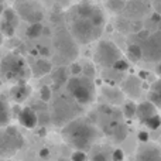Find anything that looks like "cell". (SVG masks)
I'll list each match as a JSON object with an SVG mask.
<instances>
[{"label": "cell", "instance_id": "1", "mask_svg": "<svg viewBox=\"0 0 161 161\" xmlns=\"http://www.w3.org/2000/svg\"><path fill=\"white\" fill-rule=\"evenodd\" d=\"M62 136L74 148L78 151H85L96 140L97 130L88 120L74 119L62 127Z\"/></svg>", "mask_w": 161, "mask_h": 161}, {"label": "cell", "instance_id": "2", "mask_svg": "<svg viewBox=\"0 0 161 161\" xmlns=\"http://www.w3.org/2000/svg\"><path fill=\"white\" fill-rule=\"evenodd\" d=\"M0 75L8 82L20 83L25 82L27 76H30V69L21 55L11 53L0 62Z\"/></svg>", "mask_w": 161, "mask_h": 161}, {"label": "cell", "instance_id": "3", "mask_svg": "<svg viewBox=\"0 0 161 161\" xmlns=\"http://www.w3.org/2000/svg\"><path fill=\"white\" fill-rule=\"evenodd\" d=\"M67 89L79 105H89L95 99V83L88 76H72L67 79Z\"/></svg>", "mask_w": 161, "mask_h": 161}, {"label": "cell", "instance_id": "4", "mask_svg": "<svg viewBox=\"0 0 161 161\" xmlns=\"http://www.w3.org/2000/svg\"><path fill=\"white\" fill-rule=\"evenodd\" d=\"M71 36L79 44H91L100 36V30L95 27L89 20L78 19L71 24Z\"/></svg>", "mask_w": 161, "mask_h": 161}, {"label": "cell", "instance_id": "5", "mask_svg": "<svg viewBox=\"0 0 161 161\" xmlns=\"http://www.w3.org/2000/svg\"><path fill=\"white\" fill-rule=\"evenodd\" d=\"M93 58L95 62H97L99 65L110 68L117 59L122 58V51L119 50V47L114 42L103 40V41L96 44Z\"/></svg>", "mask_w": 161, "mask_h": 161}, {"label": "cell", "instance_id": "6", "mask_svg": "<svg viewBox=\"0 0 161 161\" xmlns=\"http://www.w3.org/2000/svg\"><path fill=\"white\" fill-rule=\"evenodd\" d=\"M78 113L75 105L72 102H69L65 97H59L55 103H54L53 109V120L55 125L58 126H65L67 123H69L71 120L75 119V114Z\"/></svg>", "mask_w": 161, "mask_h": 161}, {"label": "cell", "instance_id": "7", "mask_svg": "<svg viewBox=\"0 0 161 161\" xmlns=\"http://www.w3.org/2000/svg\"><path fill=\"white\" fill-rule=\"evenodd\" d=\"M23 146V137L14 127H8L0 134V157L16 153Z\"/></svg>", "mask_w": 161, "mask_h": 161}, {"label": "cell", "instance_id": "8", "mask_svg": "<svg viewBox=\"0 0 161 161\" xmlns=\"http://www.w3.org/2000/svg\"><path fill=\"white\" fill-rule=\"evenodd\" d=\"M19 14L23 17L24 20L31 23H41L42 20V11L41 8H38L37 6L31 4V3H23L19 6Z\"/></svg>", "mask_w": 161, "mask_h": 161}, {"label": "cell", "instance_id": "9", "mask_svg": "<svg viewBox=\"0 0 161 161\" xmlns=\"http://www.w3.org/2000/svg\"><path fill=\"white\" fill-rule=\"evenodd\" d=\"M136 161H161V150L154 144H146L139 148Z\"/></svg>", "mask_w": 161, "mask_h": 161}, {"label": "cell", "instance_id": "10", "mask_svg": "<svg viewBox=\"0 0 161 161\" xmlns=\"http://www.w3.org/2000/svg\"><path fill=\"white\" fill-rule=\"evenodd\" d=\"M38 114L31 108H24L19 112V122L27 129H34L38 125Z\"/></svg>", "mask_w": 161, "mask_h": 161}, {"label": "cell", "instance_id": "11", "mask_svg": "<svg viewBox=\"0 0 161 161\" xmlns=\"http://www.w3.org/2000/svg\"><path fill=\"white\" fill-rule=\"evenodd\" d=\"M31 93V88L27 85L25 82H20V83H16V85L11 88L10 91V95H11V99L16 100L17 103L20 102H24Z\"/></svg>", "mask_w": 161, "mask_h": 161}, {"label": "cell", "instance_id": "12", "mask_svg": "<svg viewBox=\"0 0 161 161\" xmlns=\"http://www.w3.org/2000/svg\"><path fill=\"white\" fill-rule=\"evenodd\" d=\"M154 114H157V108L151 102L146 100V102H142L140 105H137V108H136V116L139 117V120L142 123L144 122L146 119H148V117L154 116Z\"/></svg>", "mask_w": 161, "mask_h": 161}, {"label": "cell", "instance_id": "13", "mask_svg": "<svg viewBox=\"0 0 161 161\" xmlns=\"http://www.w3.org/2000/svg\"><path fill=\"white\" fill-rule=\"evenodd\" d=\"M148 102H151L156 108L161 109V78L151 85V89L148 92Z\"/></svg>", "mask_w": 161, "mask_h": 161}, {"label": "cell", "instance_id": "14", "mask_svg": "<svg viewBox=\"0 0 161 161\" xmlns=\"http://www.w3.org/2000/svg\"><path fill=\"white\" fill-rule=\"evenodd\" d=\"M8 122H10V106L7 100L0 95V127L7 126Z\"/></svg>", "mask_w": 161, "mask_h": 161}, {"label": "cell", "instance_id": "15", "mask_svg": "<svg viewBox=\"0 0 161 161\" xmlns=\"http://www.w3.org/2000/svg\"><path fill=\"white\" fill-rule=\"evenodd\" d=\"M51 68H53V65L48 61H45V59H38V61L36 62V65L33 67V74H34V76H44L51 72Z\"/></svg>", "mask_w": 161, "mask_h": 161}, {"label": "cell", "instance_id": "16", "mask_svg": "<svg viewBox=\"0 0 161 161\" xmlns=\"http://www.w3.org/2000/svg\"><path fill=\"white\" fill-rule=\"evenodd\" d=\"M110 134L114 137V140H116L117 143H120L127 137V127H126L123 123H116V125L112 126Z\"/></svg>", "mask_w": 161, "mask_h": 161}, {"label": "cell", "instance_id": "17", "mask_svg": "<svg viewBox=\"0 0 161 161\" xmlns=\"http://www.w3.org/2000/svg\"><path fill=\"white\" fill-rule=\"evenodd\" d=\"M89 21H91L96 28L102 30L103 24H105V14H103V11L100 10L99 7H96V6H95L93 11H92L91 17H89Z\"/></svg>", "mask_w": 161, "mask_h": 161}, {"label": "cell", "instance_id": "18", "mask_svg": "<svg viewBox=\"0 0 161 161\" xmlns=\"http://www.w3.org/2000/svg\"><path fill=\"white\" fill-rule=\"evenodd\" d=\"M127 57L131 62H139L143 59V50L139 44H130L127 47Z\"/></svg>", "mask_w": 161, "mask_h": 161}, {"label": "cell", "instance_id": "19", "mask_svg": "<svg viewBox=\"0 0 161 161\" xmlns=\"http://www.w3.org/2000/svg\"><path fill=\"white\" fill-rule=\"evenodd\" d=\"M42 30H44V27H42L41 23H31L30 25L27 27V30H25V34H27L28 38H38L42 34Z\"/></svg>", "mask_w": 161, "mask_h": 161}, {"label": "cell", "instance_id": "20", "mask_svg": "<svg viewBox=\"0 0 161 161\" xmlns=\"http://www.w3.org/2000/svg\"><path fill=\"white\" fill-rule=\"evenodd\" d=\"M76 8H78V16H79V19L89 20V17H91V14H92V11H93L95 6L91 4V3H88V2H83V3H80V4H79Z\"/></svg>", "mask_w": 161, "mask_h": 161}, {"label": "cell", "instance_id": "21", "mask_svg": "<svg viewBox=\"0 0 161 161\" xmlns=\"http://www.w3.org/2000/svg\"><path fill=\"white\" fill-rule=\"evenodd\" d=\"M3 16H4V21H7L8 24H11L13 27L17 25V23H19V16H17V13L13 8H4Z\"/></svg>", "mask_w": 161, "mask_h": 161}, {"label": "cell", "instance_id": "22", "mask_svg": "<svg viewBox=\"0 0 161 161\" xmlns=\"http://www.w3.org/2000/svg\"><path fill=\"white\" fill-rule=\"evenodd\" d=\"M146 126H147L148 129H151V130H157V129H160V125H161V117L158 114H154V116L148 117V119H146L144 122Z\"/></svg>", "mask_w": 161, "mask_h": 161}, {"label": "cell", "instance_id": "23", "mask_svg": "<svg viewBox=\"0 0 161 161\" xmlns=\"http://www.w3.org/2000/svg\"><path fill=\"white\" fill-rule=\"evenodd\" d=\"M106 6H108L112 11L119 13V11H122L123 8H125L126 2H123V0H108V2H106Z\"/></svg>", "mask_w": 161, "mask_h": 161}, {"label": "cell", "instance_id": "24", "mask_svg": "<svg viewBox=\"0 0 161 161\" xmlns=\"http://www.w3.org/2000/svg\"><path fill=\"white\" fill-rule=\"evenodd\" d=\"M14 30H16V27H13V25L8 24V23L4 21V20L0 23V33H2L3 36H6V37H13V36H14Z\"/></svg>", "mask_w": 161, "mask_h": 161}, {"label": "cell", "instance_id": "25", "mask_svg": "<svg viewBox=\"0 0 161 161\" xmlns=\"http://www.w3.org/2000/svg\"><path fill=\"white\" fill-rule=\"evenodd\" d=\"M136 108H137V105L134 102H127L125 105V109H123V113H125V116L127 117V119H131V117H134L136 116Z\"/></svg>", "mask_w": 161, "mask_h": 161}, {"label": "cell", "instance_id": "26", "mask_svg": "<svg viewBox=\"0 0 161 161\" xmlns=\"http://www.w3.org/2000/svg\"><path fill=\"white\" fill-rule=\"evenodd\" d=\"M129 62L126 61V59H123V58H120V59H117L116 62H114L113 65H112V69L113 71H117V72H125V71H127L129 69Z\"/></svg>", "mask_w": 161, "mask_h": 161}, {"label": "cell", "instance_id": "27", "mask_svg": "<svg viewBox=\"0 0 161 161\" xmlns=\"http://www.w3.org/2000/svg\"><path fill=\"white\" fill-rule=\"evenodd\" d=\"M91 161H112V158H110V156H108L105 151H102L99 148V150H96L93 154H92Z\"/></svg>", "mask_w": 161, "mask_h": 161}, {"label": "cell", "instance_id": "28", "mask_svg": "<svg viewBox=\"0 0 161 161\" xmlns=\"http://www.w3.org/2000/svg\"><path fill=\"white\" fill-rule=\"evenodd\" d=\"M51 96H53V91H51L50 86H42L40 89V97H41L42 102H50Z\"/></svg>", "mask_w": 161, "mask_h": 161}, {"label": "cell", "instance_id": "29", "mask_svg": "<svg viewBox=\"0 0 161 161\" xmlns=\"http://www.w3.org/2000/svg\"><path fill=\"white\" fill-rule=\"evenodd\" d=\"M71 161H88V156L85 151H75L71 157Z\"/></svg>", "mask_w": 161, "mask_h": 161}, {"label": "cell", "instance_id": "30", "mask_svg": "<svg viewBox=\"0 0 161 161\" xmlns=\"http://www.w3.org/2000/svg\"><path fill=\"white\" fill-rule=\"evenodd\" d=\"M110 158H112V161H123V158H125V154H123V151L120 150V148H117V150L112 151Z\"/></svg>", "mask_w": 161, "mask_h": 161}, {"label": "cell", "instance_id": "31", "mask_svg": "<svg viewBox=\"0 0 161 161\" xmlns=\"http://www.w3.org/2000/svg\"><path fill=\"white\" fill-rule=\"evenodd\" d=\"M82 69H83V67L76 64V62H74V64L71 65V74H72L74 76H79L80 74H82Z\"/></svg>", "mask_w": 161, "mask_h": 161}, {"label": "cell", "instance_id": "32", "mask_svg": "<svg viewBox=\"0 0 161 161\" xmlns=\"http://www.w3.org/2000/svg\"><path fill=\"white\" fill-rule=\"evenodd\" d=\"M137 37H139L140 40H143V41H146V40L148 38V37H150V31H147V30H140L139 33H137Z\"/></svg>", "mask_w": 161, "mask_h": 161}, {"label": "cell", "instance_id": "33", "mask_svg": "<svg viewBox=\"0 0 161 161\" xmlns=\"http://www.w3.org/2000/svg\"><path fill=\"white\" fill-rule=\"evenodd\" d=\"M139 140L142 143H147L148 142V133L147 131H140L139 133Z\"/></svg>", "mask_w": 161, "mask_h": 161}, {"label": "cell", "instance_id": "34", "mask_svg": "<svg viewBox=\"0 0 161 161\" xmlns=\"http://www.w3.org/2000/svg\"><path fill=\"white\" fill-rule=\"evenodd\" d=\"M151 20H153L154 23H160L161 21V14L160 13H153V16H151Z\"/></svg>", "mask_w": 161, "mask_h": 161}, {"label": "cell", "instance_id": "35", "mask_svg": "<svg viewBox=\"0 0 161 161\" xmlns=\"http://www.w3.org/2000/svg\"><path fill=\"white\" fill-rule=\"evenodd\" d=\"M133 30H134V33H139V31L142 30V24H139V23H134V24H133Z\"/></svg>", "mask_w": 161, "mask_h": 161}, {"label": "cell", "instance_id": "36", "mask_svg": "<svg viewBox=\"0 0 161 161\" xmlns=\"http://www.w3.org/2000/svg\"><path fill=\"white\" fill-rule=\"evenodd\" d=\"M156 72H157V75L161 76V59H160V62L157 64V67H156Z\"/></svg>", "mask_w": 161, "mask_h": 161}, {"label": "cell", "instance_id": "37", "mask_svg": "<svg viewBox=\"0 0 161 161\" xmlns=\"http://www.w3.org/2000/svg\"><path fill=\"white\" fill-rule=\"evenodd\" d=\"M48 154H50V153H48V150H47V148H42V150L40 151V156H41V157H47Z\"/></svg>", "mask_w": 161, "mask_h": 161}, {"label": "cell", "instance_id": "38", "mask_svg": "<svg viewBox=\"0 0 161 161\" xmlns=\"http://www.w3.org/2000/svg\"><path fill=\"white\" fill-rule=\"evenodd\" d=\"M3 11H4V7H3V4H2V3H0V16H2V14H3Z\"/></svg>", "mask_w": 161, "mask_h": 161}, {"label": "cell", "instance_id": "39", "mask_svg": "<svg viewBox=\"0 0 161 161\" xmlns=\"http://www.w3.org/2000/svg\"><path fill=\"white\" fill-rule=\"evenodd\" d=\"M2 42H3V37H2V34H0V45H2Z\"/></svg>", "mask_w": 161, "mask_h": 161}, {"label": "cell", "instance_id": "40", "mask_svg": "<svg viewBox=\"0 0 161 161\" xmlns=\"http://www.w3.org/2000/svg\"><path fill=\"white\" fill-rule=\"evenodd\" d=\"M158 24H160V28H161V21H160V23H158Z\"/></svg>", "mask_w": 161, "mask_h": 161}, {"label": "cell", "instance_id": "41", "mask_svg": "<svg viewBox=\"0 0 161 161\" xmlns=\"http://www.w3.org/2000/svg\"><path fill=\"white\" fill-rule=\"evenodd\" d=\"M3 2H4V0H0V3H3Z\"/></svg>", "mask_w": 161, "mask_h": 161}, {"label": "cell", "instance_id": "42", "mask_svg": "<svg viewBox=\"0 0 161 161\" xmlns=\"http://www.w3.org/2000/svg\"><path fill=\"white\" fill-rule=\"evenodd\" d=\"M59 161H67V160H59Z\"/></svg>", "mask_w": 161, "mask_h": 161}, {"label": "cell", "instance_id": "43", "mask_svg": "<svg viewBox=\"0 0 161 161\" xmlns=\"http://www.w3.org/2000/svg\"><path fill=\"white\" fill-rule=\"evenodd\" d=\"M123 2H127V0H123Z\"/></svg>", "mask_w": 161, "mask_h": 161}, {"label": "cell", "instance_id": "44", "mask_svg": "<svg viewBox=\"0 0 161 161\" xmlns=\"http://www.w3.org/2000/svg\"><path fill=\"white\" fill-rule=\"evenodd\" d=\"M160 129H161V125H160Z\"/></svg>", "mask_w": 161, "mask_h": 161}, {"label": "cell", "instance_id": "45", "mask_svg": "<svg viewBox=\"0 0 161 161\" xmlns=\"http://www.w3.org/2000/svg\"><path fill=\"white\" fill-rule=\"evenodd\" d=\"M0 134H2V131H0Z\"/></svg>", "mask_w": 161, "mask_h": 161}]
</instances>
